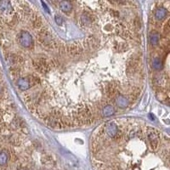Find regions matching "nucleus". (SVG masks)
<instances>
[{"label": "nucleus", "instance_id": "nucleus-1", "mask_svg": "<svg viewBox=\"0 0 170 170\" xmlns=\"http://www.w3.org/2000/svg\"><path fill=\"white\" fill-rule=\"evenodd\" d=\"M17 40L20 43V44L24 48H31L33 46L32 37L27 31H20L17 36Z\"/></svg>", "mask_w": 170, "mask_h": 170}, {"label": "nucleus", "instance_id": "nucleus-2", "mask_svg": "<svg viewBox=\"0 0 170 170\" xmlns=\"http://www.w3.org/2000/svg\"><path fill=\"white\" fill-rule=\"evenodd\" d=\"M105 130L107 134L111 138H114L117 136L118 129H117V126L114 122H108L107 123L106 126H105Z\"/></svg>", "mask_w": 170, "mask_h": 170}, {"label": "nucleus", "instance_id": "nucleus-3", "mask_svg": "<svg viewBox=\"0 0 170 170\" xmlns=\"http://www.w3.org/2000/svg\"><path fill=\"white\" fill-rule=\"evenodd\" d=\"M148 139L150 142V146L152 149H156L157 147V144H158V137L157 134L155 131H152L148 134Z\"/></svg>", "mask_w": 170, "mask_h": 170}, {"label": "nucleus", "instance_id": "nucleus-4", "mask_svg": "<svg viewBox=\"0 0 170 170\" xmlns=\"http://www.w3.org/2000/svg\"><path fill=\"white\" fill-rule=\"evenodd\" d=\"M17 86L19 87V89H20L22 90H26L31 87V84H30V82L27 79V77H20L17 81Z\"/></svg>", "mask_w": 170, "mask_h": 170}, {"label": "nucleus", "instance_id": "nucleus-5", "mask_svg": "<svg viewBox=\"0 0 170 170\" xmlns=\"http://www.w3.org/2000/svg\"><path fill=\"white\" fill-rule=\"evenodd\" d=\"M0 10L4 14H10L13 11V8L9 1H1L0 2Z\"/></svg>", "mask_w": 170, "mask_h": 170}, {"label": "nucleus", "instance_id": "nucleus-6", "mask_svg": "<svg viewBox=\"0 0 170 170\" xmlns=\"http://www.w3.org/2000/svg\"><path fill=\"white\" fill-rule=\"evenodd\" d=\"M115 101L116 104L121 108H125L128 106V100L124 95H117Z\"/></svg>", "mask_w": 170, "mask_h": 170}, {"label": "nucleus", "instance_id": "nucleus-7", "mask_svg": "<svg viewBox=\"0 0 170 170\" xmlns=\"http://www.w3.org/2000/svg\"><path fill=\"white\" fill-rule=\"evenodd\" d=\"M167 15H168V11L164 7L157 8L156 12H155V16L158 20H162L163 19H165Z\"/></svg>", "mask_w": 170, "mask_h": 170}, {"label": "nucleus", "instance_id": "nucleus-8", "mask_svg": "<svg viewBox=\"0 0 170 170\" xmlns=\"http://www.w3.org/2000/svg\"><path fill=\"white\" fill-rule=\"evenodd\" d=\"M60 8L63 12L68 13L72 10V3L69 1H62L60 3Z\"/></svg>", "mask_w": 170, "mask_h": 170}, {"label": "nucleus", "instance_id": "nucleus-9", "mask_svg": "<svg viewBox=\"0 0 170 170\" xmlns=\"http://www.w3.org/2000/svg\"><path fill=\"white\" fill-rule=\"evenodd\" d=\"M9 161V155L6 152L1 151L0 152V166H4L7 164Z\"/></svg>", "mask_w": 170, "mask_h": 170}, {"label": "nucleus", "instance_id": "nucleus-10", "mask_svg": "<svg viewBox=\"0 0 170 170\" xmlns=\"http://www.w3.org/2000/svg\"><path fill=\"white\" fill-rule=\"evenodd\" d=\"M160 38V35L156 31H152L150 35V42L152 45H156Z\"/></svg>", "mask_w": 170, "mask_h": 170}, {"label": "nucleus", "instance_id": "nucleus-11", "mask_svg": "<svg viewBox=\"0 0 170 170\" xmlns=\"http://www.w3.org/2000/svg\"><path fill=\"white\" fill-rule=\"evenodd\" d=\"M115 113V110L113 108V107L111 106H106L104 108H103V114L105 117H111L112 116L113 114Z\"/></svg>", "mask_w": 170, "mask_h": 170}, {"label": "nucleus", "instance_id": "nucleus-12", "mask_svg": "<svg viewBox=\"0 0 170 170\" xmlns=\"http://www.w3.org/2000/svg\"><path fill=\"white\" fill-rule=\"evenodd\" d=\"M152 66L156 70H161L162 68V62L161 61V59L155 58L152 61Z\"/></svg>", "mask_w": 170, "mask_h": 170}, {"label": "nucleus", "instance_id": "nucleus-13", "mask_svg": "<svg viewBox=\"0 0 170 170\" xmlns=\"http://www.w3.org/2000/svg\"><path fill=\"white\" fill-rule=\"evenodd\" d=\"M55 22L59 25V26H61L62 22H63V19L61 18V16H55Z\"/></svg>", "mask_w": 170, "mask_h": 170}, {"label": "nucleus", "instance_id": "nucleus-14", "mask_svg": "<svg viewBox=\"0 0 170 170\" xmlns=\"http://www.w3.org/2000/svg\"><path fill=\"white\" fill-rule=\"evenodd\" d=\"M41 3H42V4H43V5H44V10H46L47 12H48V13H50V11H49V10H48V7H47V5H46V4H45V3H44V2H41Z\"/></svg>", "mask_w": 170, "mask_h": 170}, {"label": "nucleus", "instance_id": "nucleus-15", "mask_svg": "<svg viewBox=\"0 0 170 170\" xmlns=\"http://www.w3.org/2000/svg\"><path fill=\"white\" fill-rule=\"evenodd\" d=\"M1 91H2V89H1V87H0V93H1Z\"/></svg>", "mask_w": 170, "mask_h": 170}]
</instances>
